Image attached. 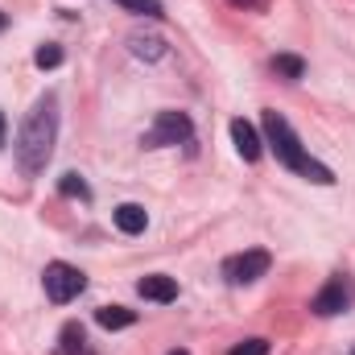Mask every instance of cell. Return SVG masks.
<instances>
[{
    "label": "cell",
    "instance_id": "obj_1",
    "mask_svg": "<svg viewBox=\"0 0 355 355\" xmlns=\"http://www.w3.org/2000/svg\"><path fill=\"white\" fill-rule=\"evenodd\" d=\"M54 141H58V99L54 95H42L33 103V112L25 116L21 132H17V145H12L17 170L25 178H37L46 170L50 153H54Z\"/></svg>",
    "mask_w": 355,
    "mask_h": 355
},
{
    "label": "cell",
    "instance_id": "obj_2",
    "mask_svg": "<svg viewBox=\"0 0 355 355\" xmlns=\"http://www.w3.org/2000/svg\"><path fill=\"white\" fill-rule=\"evenodd\" d=\"M261 120H265V141H268V149L277 153V162H281L285 170L302 174L306 182H318V186H331V182H335V174H331L322 162H314V157L302 149L297 132L289 128V120H285L281 112H265Z\"/></svg>",
    "mask_w": 355,
    "mask_h": 355
},
{
    "label": "cell",
    "instance_id": "obj_3",
    "mask_svg": "<svg viewBox=\"0 0 355 355\" xmlns=\"http://www.w3.org/2000/svg\"><path fill=\"white\" fill-rule=\"evenodd\" d=\"M42 285H46V297H50L54 306H67L71 297L83 293L87 277L75 265H67V261H54V265H46V272H42Z\"/></svg>",
    "mask_w": 355,
    "mask_h": 355
},
{
    "label": "cell",
    "instance_id": "obj_4",
    "mask_svg": "<svg viewBox=\"0 0 355 355\" xmlns=\"http://www.w3.org/2000/svg\"><path fill=\"white\" fill-rule=\"evenodd\" d=\"M190 137H194V124H190L186 112H157V120L141 137V145L145 149H162V145H186Z\"/></svg>",
    "mask_w": 355,
    "mask_h": 355
},
{
    "label": "cell",
    "instance_id": "obj_5",
    "mask_svg": "<svg viewBox=\"0 0 355 355\" xmlns=\"http://www.w3.org/2000/svg\"><path fill=\"white\" fill-rule=\"evenodd\" d=\"M268 265H272V257H268L265 248H248V252L223 261V277H227L232 285H252V281H261L268 272Z\"/></svg>",
    "mask_w": 355,
    "mask_h": 355
},
{
    "label": "cell",
    "instance_id": "obj_6",
    "mask_svg": "<svg viewBox=\"0 0 355 355\" xmlns=\"http://www.w3.org/2000/svg\"><path fill=\"white\" fill-rule=\"evenodd\" d=\"M347 306H352V289H347L343 277H331V281L314 293V302H310V310H314L318 318H335V314H343Z\"/></svg>",
    "mask_w": 355,
    "mask_h": 355
},
{
    "label": "cell",
    "instance_id": "obj_7",
    "mask_svg": "<svg viewBox=\"0 0 355 355\" xmlns=\"http://www.w3.org/2000/svg\"><path fill=\"white\" fill-rule=\"evenodd\" d=\"M232 141H236V153L244 157V162H257L261 153H265V141H261V132L244 120V116H236L232 120Z\"/></svg>",
    "mask_w": 355,
    "mask_h": 355
},
{
    "label": "cell",
    "instance_id": "obj_8",
    "mask_svg": "<svg viewBox=\"0 0 355 355\" xmlns=\"http://www.w3.org/2000/svg\"><path fill=\"white\" fill-rule=\"evenodd\" d=\"M137 293L145 297V302H174L178 297V281L174 277H166V272H149V277H141L137 281Z\"/></svg>",
    "mask_w": 355,
    "mask_h": 355
},
{
    "label": "cell",
    "instance_id": "obj_9",
    "mask_svg": "<svg viewBox=\"0 0 355 355\" xmlns=\"http://www.w3.org/2000/svg\"><path fill=\"white\" fill-rule=\"evenodd\" d=\"M112 219H116V227H120L124 236H141V232L149 227V215H145L141 202H120V207L112 211Z\"/></svg>",
    "mask_w": 355,
    "mask_h": 355
},
{
    "label": "cell",
    "instance_id": "obj_10",
    "mask_svg": "<svg viewBox=\"0 0 355 355\" xmlns=\"http://www.w3.org/2000/svg\"><path fill=\"white\" fill-rule=\"evenodd\" d=\"M128 50H132L137 58H145V62H157V58L170 54L166 37H157V33H128Z\"/></svg>",
    "mask_w": 355,
    "mask_h": 355
},
{
    "label": "cell",
    "instance_id": "obj_11",
    "mask_svg": "<svg viewBox=\"0 0 355 355\" xmlns=\"http://www.w3.org/2000/svg\"><path fill=\"white\" fill-rule=\"evenodd\" d=\"M95 322H99L103 331H124V327L137 322V314H132L128 306H99V310H95Z\"/></svg>",
    "mask_w": 355,
    "mask_h": 355
},
{
    "label": "cell",
    "instance_id": "obj_12",
    "mask_svg": "<svg viewBox=\"0 0 355 355\" xmlns=\"http://www.w3.org/2000/svg\"><path fill=\"white\" fill-rule=\"evenodd\" d=\"M58 355H87V335H83V327H79V322H67V327H62Z\"/></svg>",
    "mask_w": 355,
    "mask_h": 355
},
{
    "label": "cell",
    "instance_id": "obj_13",
    "mask_svg": "<svg viewBox=\"0 0 355 355\" xmlns=\"http://www.w3.org/2000/svg\"><path fill=\"white\" fill-rule=\"evenodd\" d=\"M272 71H277L281 79H289V83H293V79H302V75H306V62H302L297 54H277V58H272Z\"/></svg>",
    "mask_w": 355,
    "mask_h": 355
},
{
    "label": "cell",
    "instance_id": "obj_14",
    "mask_svg": "<svg viewBox=\"0 0 355 355\" xmlns=\"http://www.w3.org/2000/svg\"><path fill=\"white\" fill-rule=\"evenodd\" d=\"M33 62H37L42 71H54V67L62 62V46H37V54H33Z\"/></svg>",
    "mask_w": 355,
    "mask_h": 355
},
{
    "label": "cell",
    "instance_id": "obj_15",
    "mask_svg": "<svg viewBox=\"0 0 355 355\" xmlns=\"http://www.w3.org/2000/svg\"><path fill=\"white\" fill-rule=\"evenodd\" d=\"M124 8H132V12H141V17H166L162 12V0H120Z\"/></svg>",
    "mask_w": 355,
    "mask_h": 355
},
{
    "label": "cell",
    "instance_id": "obj_16",
    "mask_svg": "<svg viewBox=\"0 0 355 355\" xmlns=\"http://www.w3.org/2000/svg\"><path fill=\"white\" fill-rule=\"evenodd\" d=\"M227 355H268V339H244V343H236Z\"/></svg>",
    "mask_w": 355,
    "mask_h": 355
},
{
    "label": "cell",
    "instance_id": "obj_17",
    "mask_svg": "<svg viewBox=\"0 0 355 355\" xmlns=\"http://www.w3.org/2000/svg\"><path fill=\"white\" fill-rule=\"evenodd\" d=\"M62 194H71V198H75V194H79V198H87L91 190H87V182H83L79 174H62Z\"/></svg>",
    "mask_w": 355,
    "mask_h": 355
},
{
    "label": "cell",
    "instance_id": "obj_18",
    "mask_svg": "<svg viewBox=\"0 0 355 355\" xmlns=\"http://www.w3.org/2000/svg\"><path fill=\"white\" fill-rule=\"evenodd\" d=\"M227 4H236V8H244V12H265L268 0H227Z\"/></svg>",
    "mask_w": 355,
    "mask_h": 355
},
{
    "label": "cell",
    "instance_id": "obj_19",
    "mask_svg": "<svg viewBox=\"0 0 355 355\" xmlns=\"http://www.w3.org/2000/svg\"><path fill=\"white\" fill-rule=\"evenodd\" d=\"M4 132H8V124H4V112H0V145H4Z\"/></svg>",
    "mask_w": 355,
    "mask_h": 355
},
{
    "label": "cell",
    "instance_id": "obj_20",
    "mask_svg": "<svg viewBox=\"0 0 355 355\" xmlns=\"http://www.w3.org/2000/svg\"><path fill=\"white\" fill-rule=\"evenodd\" d=\"M4 25H8V17H4V12H0V33H4Z\"/></svg>",
    "mask_w": 355,
    "mask_h": 355
},
{
    "label": "cell",
    "instance_id": "obj_21",
    "mask_svg": "<svg viewBox=\"0 0 355 355\" xmlns=\"http://www.w3.org/2000/svg\"><path fill=\"white\" fill-rule=\"evenodd\" d=\"M170 355H190V352H182V347H178V352H170Z\"/></svg>",
    "mask_w": 355,
    "mask_h": 355
},
{
    "label": "cell",
    "instance_id": "obj_22",
    "mask_svg": "<svg viewBox=\"0 0 355 355\" xmlns=\"http://www.w3.org/2000/svg\"><path fill=\"white\" fill-rule=\"evenodd\" d=\"M352 355H355V352H352Z\"/></svg>",
    "mask_w": 355,
    "mask_h": 355
}]
</instances>
